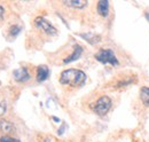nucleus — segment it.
Wrapping results in <instances>:
<instances>
[{"label": "nucleus", "instance_id": "nucleus-1", "mask_svg": "<svg viewBox=\"0 0 149 142\" xmlns=\"http://www.w3.org/2000/svg\"><path fill=\"white\" fill-rule=\"evenodd\" d=\"M86 79H87V77L84 71L74 69V68L62 71L60 74V84L62 86H67L70 88L81 87L85 84Z\"/></svg>", "mask_w": 149, "mask_h": 142}, {"label": "nucleus", "instance_id": "nucleus-2", "mask_svg": "<svg viewBox=\"0 0 149 142\" xmlns=\"http://www.w3.org/2000/svg\"><path fill=\"white\" fill-rule=\"evenodd\" d=\"M138 83V74L134 71H126V72H119L109 84L112 89H120L127 87Z\"/></svg>", "mask_w": 149, "mask_h": 142}, {"label": "nucleus", "instance_id": "nucleus-3", "mask_svg": "<svg viewBox=\"0 0 149 142\" xmlns=\"http://www.w3.org/2000/svg\"><path fill=\"white\" fill-rule=\"evenodd\" d=\"M112 106V100L108 95H100L93 103H92V110L97 116H106Z\"/></svg>", "mask_w": 149, "mask_h": 142}, {"label": "nucleus", "instance_id": "nucleus-4", "mask_svg": "<svg viewBox=\"0 0 149 142\" xmlns=\"http://www.w3.org/2000/svg\"><path fill=\"white\" fill-rule=\"evenodd\" d=\"M95 60L102 64H110L112 67H118L120 63H119V60L117 58L115 52L110 49V48H101L99 49L96 54L94 55Z\"/></svg>", "mask_w": 149, "mask_h": 142}, {"label": "nucleus", "instance_id": "nucleus-5", "mask_svg": "<svg viewBox=\"0 0 149 142\" xmlns=\"http://www.w3.org/2000/svg\"><path fill=\"white\" fill-rule=\"evenodd\" d=\"M33 25L37 31H39L42 35L47 36V37H55L57 35V30L55 26L42 16H38L35 18Z\"/></svg>", "mask_w": 149, "mask_h": 142}, {"label": "nucleus", "instance_id": "nucleus-6", "mask_svg": "<svg viewBox=\"0 0 149 142\" xmlns=\"http://www.w3.org/2000/svg\"><path fill=\"white\" fill-rule=\"evenodd\" d=\"M83 54V47L79 45V44H74L72 45V49L70 53H68L61 61L62 64H68V63H71L76 60H78Z\"/></svg>", "mask_w": 149, "mask_h": 142}, {"label": "nucleus", "instance_id": "nucleus-7", "mask_svg": "<svg viewBox=\"0 0 149 142\" xmlns=\"http://www.w3.org/2000/svg\"><path fill=\"white\" fill-rule=\"evenodd\" d=\"M13 77L17 83H26L31 79V73L26 67H21L13 71Z\"/></svg>", "mask_w": 149, "mask_h": 142}, {"label": "nucleus", "instance_id": "nucleus-8", "mask_svg": "<svg viewBox=\"0 0 149 142\" xmlns=\"http://www.w3.org/2000/svg\"><path fill=\"white\" fill-rule=\"evenodd\" d=\"M96 13L103 18H107L110 13V2L108 0H101L96 2Z\"/></svg>", "mask_w": 149, "mask_h": 142}, {"label": "nucleus", "instance_id": "nucleus-9", "mask_svg": "<svg viewBox=\"0 0 149 142\" xmlns=\"http://www.w3.org/2000/svg\"><path fill=\"white\" fill-rule=\"evenodd\" d=\"M62 5L76 10H83L88 6V2L84 0H67V1H62Z\"/></svg>", "mask_w": 149, "mask_h": 142}, {"label": "nucleus", "instance_id": "nucleus-10", "mask_svg": "<svg viewBox=\"0 0 149 142\" xmlns=\"http://www.w3.org/2000/svg\"><path fill=\"white\" fill-rule=\"evenodd\" d=\"M49 77V69L47 65H39L36 69V80L38 83H42L47 80Z\"/></svg>", "mask_w": 149, "mask_h": 142}, {"label": "nucleus", "instance_id": "nucleus-11", "mask_svg": "<svg viewBox=\"0 0 149 142\" xmlns=\"http://www.w3.org/2000/svg\"><path fill=\"white\" fill-rule=\"evenodd\" d=\"M0 131L6 134V135H9L12 134L14 131H15V126L12 122L7 120V119H1L0 120Z\"/></svg>", "mask_w": 149, "mask_h": 142}, {"label": "nucleus", "instance_id": "nucleus-12", "mask_svg": "<svg viewBox=\"0 0 149 142\" xmlns=\"http://www.w3.org/2000/svg\"><path fill=\"white\" fill-rule=\"evenodd\" d=\"M140 100L143 106L149 108V86H142L140 88Z\"/></svg>", "mask_w": 149, "mask_h": 142}, {"label": "nucleus", "instance_id": "nucleus-13", "mask_svg": "<svg viewBox=\"0 0 149 142\" xmlns=\"http://www.w3.org/2000/svg\"><path fill=\"white\" fill-rule=\"evenodd\" d=\"M79 36H80L83 39L87 40L91 45H95L96 42H99V41H100V37H99V36L93 35V33H80Z\"/></svg>", "mask_w": 149, "mask_h": 142}, {"label": "nucleus", "instance_id": "nucleus-14", "mask_svg": "<svg viewBox=\"0 0 149 142\" xmlns=\"http://www.w3.org/2000/svg\"><path fill=\"white\" fill-rule=\"evenodd\" d=\"M21 31H22V26L21 25H19V24H13L8 29V35H9V37L15 38V37H17L19 35Z\"/></svg>", "mask_w": 149, "mask_h": 142}, {"label": "nucleus", "instance_id": "nucleus-15", "mask_svg": "<svg viewBox=\"0 0 149 142\" xmlns=\"http://www.w3.org/2000/svg\"><path fill=\"white\" fill-rule=\"evenodd\" d=\"M0 142H21L19 139H15V138H12L9 135H2L0 138Z\"/></svg>", "mask_w": 149, "mask_h": 142}, {"label": "nucleus", "instance_id": "nucleus-16", "mask_svg": "<svg viewBox=\"0 0 149 142\" xmlns=\"http://www.w3.org/2000/svg\"><path fill=\"white\" fill-rule=\"evenodd\" d=\"M5 15H6V9H5V7H3L2 5H0V23L3 22Z\"/></svg>", "mask_w": 149, "mask_h": 142}, {"label": "nucleus", "instance_id": "nucleus-17", "mask_svg": "<svg viewBox=\"0 0 149 142\" xmlns=\"http://www.w3.org/2000/svg\"><path fill=\"white\" fill-rule=\"evenodd\" d=\"M5 112H6V104L2 103V102H0V117H1Z\"/></svg>", "mask_w": 149, "mask_h": 142}]
</instances>
